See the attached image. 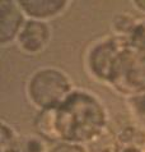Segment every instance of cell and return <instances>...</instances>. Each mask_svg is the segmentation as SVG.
<instances>
[{"label": "cell", "instance_id": "5bb4252c", "mask_svg": "<svg viewBox=\"0 0 145 152\" xmlns=\"http://www.w3.org/2000/svg\"><path fill=\"white\" fill-rule=\"evenodd\" d=\"M47 152H88V148L87 146H83V145L60 141V142L52 143L49 147Z\"/></svg>", "mask_w": 145, "mask_h": 152}, {"label": "cell", "instance_id": "ba28073f", "mask_svg": "<svg viewBox=\"0 0 145 152\" xmlns=\"http://www.w3.org/2000/svg\"><path fill=\"white\" fill-rule=\"evenodd\" d=\"M33 129L35 134L47 143L60 142L56 128V110L49 109V110H37L36 116L33 119Z\"/></svg>", "mask_w": 145, "mask_h": 152}, {"label": "cell", "instance_id": "5b68a950", "mask_svg": "<svg viewBox=\"0 0 145 152\" xmlns=\"http://www.w3.org/2000/svg\"><path fill=\"white\" fill-rule=\"evenodd\" d=\"M52 39V29L49 22L27 19L20 29L15 45L24 55L36 56L44 53Z\"/></svg>", "mask_w": 145, "mask_h": 152}, {"label": "cell", "instance_id": "9c48e42d", "mask_svg": "<svg viewBox=\"0 0 145 152\" xmlns=\"http://www.w3.org/2000/svg\"><path fill=\"white\" fill-rule=\"evenodd\" d=\"M118 145L121 147H136L143 148L145 147V130L136 125L134 121L133 124H126L121 126L117 132H113Z\"/></svg>", "mask_w": 145, "mask_h": 152}, {"label": "cell", "instance_id": "7c38bea8", "mask_svg": "<svg viewBox=\"0 0 145 152\" xmlns=\"http://www.w3.org/2000/svg\"><path fill=\"white\" fill-rule=\"evenodd\" d=\"M49 147L47 142L37 134H25L20 136L17 152H47Z\"/></svg>", "mask_w": 145, "mask_h": 152}, {"label": "cell", "instance_id": "30bf717a", "mask_svg": "<svg viewBox=\"0 0 145 152\" xmlns=\"http://www.w3.org/2000/svg\"><path fill=\"white\" fill-rule=\"evenodd\" d=\"M139 18V15L130 13V12H121V13L116 14L112 18V23H111L112 35L127 40L131 32L134 31Z\"/></svg>", "mask_w": 145, "mask_h": 152}, {"label": "cell", "instance_id": "6da1fadb", "mask_svg": "<svg viewBox=\"0 0 145 152\" xmlns=\"http://www.w3.org/2000/svg\"><path fill=\"white\" fill-rule=\"evenodd\" d=\"M55 110L59 138L64 142L88 146L109 128L104 104L85 88H74Z\"/></svg>", "mask_w": 145, "mask_h": 152}, {"label": "cell", "instance_id": "e0dca14e", "mask_svg": "<svg viewBox=\"0 0 145 152\" xmlns=\"http://www.w3.org/2000/svg\"><path fill=\"white\" fill-rule=\"evenodd\" d=\"M144 152H145V147H144Z\"/></svg>", "mask_w": 145, "mask_h": 152}, {"label": "cell", "instance_id": "3957f363", "mask_svg": "<svg viewBox=\"0 0 145 152\" xmlns=\"http://www.w3.org/2000/svg\"><path fill=\"white\" fill-rule=\"evenodd\" d=\"M106 86L125 99L145 92V54L127 42L118 54Z\"/></svg>", "mask_w": 145, "mask_h": 152}, {"label": "cell", "instance_id": "9a60e30c", "mask_svg": "<svg viewBox=\"0 0 145 152\" xmlns=\"http://www.w3.org/2000/svg\"><path fill=\"white\" fill-rule=\"evenodd\" d=\"M133 5L136 10L145 15V0H135L133 1Z\"/></svg>", "mask_w": 145, "mask_h": 152}, {"label": "cell", "instance_id": "8992f818", "mask_svg": "<svg viewBox=\"0 0 145 152\" xmlns=\"http://www.w3.org/2000/svg\"><path fill=\"white\" fill-rule=\"evenodd\" d=\"M27 17L15 0H3L0 3V45L15 44Z\"/></svg>", "mask_w": 145, "mask_h": 152}, {"label": "cell", "instance_id": "52a82bcc", "mask_svg": "<svg viewBox=\"0 0 145 152\" xmlns=\"http://www.w3.org/2000/svg\"><path fill=\"white\" fill-rule=\"evenodd\" d=\"M18 4L27 19L50 22L62 15L70 7L67 0H18Z\"/></svg>", "mask_w": 145, "mask_h": 152}, {"label": "cell", "instance_id": "7a4b0ae2", "mask_svg": "<svg viewBox=\"0 0 145 152\" xmlns=\"http://www.w3.org/2000/svg\"><path fill=\"white\" fill-rule=\"evenodd\" d=\"M66 72L57 66H41L32 72L25 82L28 102L37 110L56 109L74 90Z\"/></svg>", "mask_w": 145, "mask_h": 152}, {"label": "cell", "instance_id": "2e32d148", "mask_svg": "<svg viewBox=\"0 0 145 152\" xmlns=\"http://www.w3.org/2000/svg\"><path fill=\"white\" fill-rule=\"evenodd\" d=\"M117 152H144V150L136 148V147H121Z\"/></svg>", "mask_w": 145, "mask_h": 152}, {"label": "cell", "instance_id": "8fae6325", "mask_svg": "<svg viewBox=\"0 0 145 152\" xmlns=\"http://www.w3.org/2000/svg\"><path fill=\"white\" fill-rule=\"evenodd\" d=\"M125 102L133 121L145 130V92L125 99Z\"/></svg>", "mask_w": 145, "mask_h": 152}, {"label": "cell", "instance_id": "4fadbf2b", "mask_svg": "<svg viewBox=\"0 0 145 152\" xmlns=\"http://www.w3.org/2000/svg\"><path fill=\"white\" fill-rule=\"evenodd\" d=\"M130 46L145 54V17H140L138 23L127 39Z\"/></svg>", "mask_w": 145, "mask_h": 152}, {"label": "cell", "instance_id": "277c9868", "mask_svg": "<svg viewBox=\"0 0 145 152\" xmlns=\"http://www.w3.org/2000/svg\"><path fill=\"white\" fill-rule=\"evenodd\" d=\"M126 45L127 40L115 35L104 36L92 42L84 56L87 73L96 81L107 84L118 54Z\"/></svg>", "mask_w": 145, "mask_h": 152}]
</instances>
